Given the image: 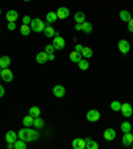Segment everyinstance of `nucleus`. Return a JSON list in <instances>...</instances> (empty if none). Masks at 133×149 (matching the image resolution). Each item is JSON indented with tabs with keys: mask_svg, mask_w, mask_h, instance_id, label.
Listing matches in <instances>:
<instances>
[{
	"mask_svg": "<svg viewBox=\"0 0 133 149\" xmlns=\"http://www.w3.org/2000/svg\"><path fill=\"white\" fill-rule=\"evenodd\" d=\"M7 148H8V149H13V148H15V146H13V143H8V144H7Z\"/></svg>",
	"mask_w": 133,
	"mask_h": 149,
	"instance_id": "41",
	"label": "nucleus"
},
{
	"mask_svg": "<svg viewBox=\"0 0 133 149\" xmlns=\"http://www.w3.org/2000/svg\"><path fill=\"white\" fill-rule=\"evenodd\" d=\"M121 130L124 132V133H128V132H130L132 130V125H130V123H128V121H124L123 124H121Z\"/></svg>",
	"mask_w": 133,
	"mask_h": 149,
	"instance_id": "30",
	"label": "nucleus"
},
{
	"mask_svg": "<svg viewBox=\"0 0 133 149\" xmlns=\"http://www.w3.org/2000/svg\"><path fill=\"white\" fill-rule=\"evenodd\" d=\"M83 48H84V47L83 45H81V44H76V47H75V51H77V52H80L81 53V51H83Z\"/></svg>",
	"mask_w": 133,
	"mask_h": 149,
	"instance_id": "37",
	"label": "nucleus"
},
{
	"mask_svg": "<svg viewBox=\"0 0 133 149\" xmlns=\"http://www.w3.org/2000/svg\"><path fill=\"white\" fill-rule=\"evenodd\" d=\"M128 29H129V32H133V17L128 22Z\"/></svg>",
	"mask_w": 133,
	"mask_h": 149,
	"instance_id": "36",
	"label": "nucleus"
},
{
	"mask_svg": "<svg viewBox=\"0 0 133 149\" xmlns=\"http://www.w3.org/2000/svg\"><path fill=\"white\" fill-rule=\"evenodd\" d=\"M56 20H57V15H56V12H48L47 13V23L48 24H52V23H55Z\"/></svg>",
	"mask_w": 133,
	"mask_h": 149,
	"instance_id": "23",
	"label": "nucleus"
},
{
	"mask_svg": "<svg viewBox=\"0 0 133 149\" xmlns=\"http://www.w3.org/2000/svg\"><path fill=\"white\" fill-rule=\"evenodd\" d=\"M29 115H31L32 117L40 116V108H39V107H31V108H29Z\"/></svg>",
	"mask_w": 133,
	"mask_h": 149,
	"instance_id": "31",
	"label": "nucleus"
},
{
	"mask_svg": "<svg viewBox=\"0 0 133 149\" xmlns=\"http://www.w3.org/2000/svg\"><path fill=\"white\" fill-rule=\"evenodd\" d=\"M56 15H57V19L64 20V19H67L69 16V9L67 8V7H60V8L56 11Z\"/></svg>",
	"mask_w": 133,
	"mask_h": 149,
	"instance_id": "10",
	"label": "nucleus"
},
{
	"mask_svg": "<svg viewBox=\"0 0 133 149\" xmlns=\"http://www.w3.org/2000/svg\"><path fill=\"white\" fill-rule=\"evenodd\" d=\"M100 117H101V115H100V112L96 111V109H91L87 113V120L89 123H96V121L100 120Z\"/></svg>",
	"mask_w": 133,
	"mask_h": 149,
	"instance_id": "5",
	"label": "nucleus"
},
{
	"mask_svg": "<svg viewBox=\"0 0 133 149\" xmlns=\"http://www.w3.org/2000/svg\"><path fill=\"white\" fill-rule=\"evenodd\" d=\"M1 69H3V68H1V67H0V72H1Z\"/></svg>",
	"mask_w": 133,
	"mask_h": 149,
	"instance_id": "44",
	"label": "nucleus"
},
{
	"mask_svg": "<svg viewBox=\"0 0 133 149\" xmlns=\"http://www.w3.org/2000/svg\"><path fill=\"white\" fill-rule=\"evenodd\" d=\"M13 146H15V149H25L27 148V143L22 139H17L15 143H13Z\"/></svg>",
	"mask_w": 133,
	"mask_h": 149,
	"instance_id": "22",
	"label": "nucleus"
},
{
	"mask_svg": "<svg viewBox=\"0 0 133 149\" xmlns=\"http://www.w3.org/2000/svg\"><path fill=\"white\" fill-rule=\"evenodd\" d=\"M123 145L125 146H132L133 145V133L132 132H128V133H124L123 136Z\"/></svg>",
	"mask_w": 133,
	"mask_h": 149,
	"instance_id": "9",
	"label": "nucleus"
},
{
	"mask_svg": "<svg viewBox=\"0 0 133 149\" xmlns=\"http://www.w3.org/2000/svg\"><path fill=\"white\" fill-rule=\"evenodd\" d=\"M120 19L123 20V22H129L130 19H132V15H130L129 11H121L120 12Z\"/></svg>",
	"mask_w": 133,
	"mask_h": 149,
	"instance_id": "24",
	"label": "nucleus"
},
{
	"mask_svg": "<svg viewBox=\"0 0 133 149\" xmlns=\"http://www.w3.org/2000/svg\"><path fill=\"white\" fill-rule=\"evenodd\" d=\"M111 109L112 111H115V112H118L121 109V104H120V101H112L111 102Z\"/></svg>",
	"mask_w": 133,
	"mask_h": 149,
	"instance_id": "32",
	"label": "nucleus"
},
{
	"mask_svg": "<svg viewBox=\"0 0 133 149\" xmlns=\"http://www.w3.org/2000/svg\"><path fill=\"white\" fill-rule=\"evenodd\" d=\"M36 61L39 63V64H45V63L48 61V53H47L45 51H43V52H39L36 55Z\"/></svg>",
	"mask_w": 133,
	"mask_h": 149,
	"instance_id": "14",
	"label": "nucleus"
},
{
	"mask_svg": "<svg viewBox=\"0 0 133 149\" xmlns=\"http://www.w3.org/2000/svg\"><path fill=\"white\" fill-rule=\"evenodd\" d=\"M92 29H93V27H92V24H91L89 22L81 23V31H83L84 33H91V32H92Z\"/></svg>",
	"mask_w": 133,
	"mask_h": 149,
	"instance_id": "18",
	"label": "nucleus"
},
{
	"mask_svg": "<svg viewBox=\"0 0 133 149\" xmlns=\"http://www.w3.org/2000/svg\"><path fill=\"white\" fill-rule=\"evenodd\" d=\"M0 15H1V8H0Z\"/></svg>",
	"mask_w": 133,
	"mask_h": 149,
	"instance_id": "43",
	"label": "nucleus"
},
{
	"mask_svg": "<svg viewBox=\"0 0 133 149\" xmlns=\"http://www.w3.org/2000/svg\"><path fill=\"white\" fill-rule=\"evenodd\" d=\"M53 95H55L57 99H61L65 96V88L63 85H55L53 88Z\"/></svg>",
	"mask_w": 133,
	"mask_h": 149,
	"instance_id": "12",
	"label": "nucleus"
},
{
	"mask_svg": "<svg viewBox=\"0 0 133 149\" xmlns=\"http://www.w3.org/2000/svg\"><path fill=\"white\" fill-rule=\"evenodd\" d=\"M75 29L76 31H81V23H76L75 24Z\"/></svg>",
	"mask_w": 133,
	"mask_h": 149,
	"instance_id": "38",
	"label": "nucleus"
},
{
	"mask_svg": "<svg viewBox=\"0 0 133 149\" xmlns=\"http://www.w3.org/2000/svg\"><path fill=\"white\" fill-rule=\"evenodd\" d=\"M48 60H55V55L53 53H48Z\"/></svg>",
	"mask_w": 133,
	"mask_h": 149,
	"instance_id": "40",
	"label": "nucleus"
},
{
	"mask_svg": "<svg viewBox=\"0 0 133 149\" xmlns=\"http://www.w3.org/2000/svg\"><path fill=\"white\" fill-rule=\"evenodd\" d=\"M9 65H11V59L8 56H1L0 57V67L1 68H8Z\"/></svg>",
	"mask_w": 133,
	"mask_h": 149,
	"instance_id": "19",
	"label": "nucleus"
},
{
	"mask_svg": "<svg viewBox=\"0 0 133 149\" xmlns=\"http://www.w3.org/2000/svg\"><path fill=\"white\" fill-rule=\"evenodd\" d=\"M31 27H29V25L28 24H23L22 25V28H20V32H22V35L23 36H28V35L31 33Z\"/></svg>",
	"mask_w": 133,
	"mask_h": 149,
	"instance_id": "29",
	"label": "nucleus"
},
{
	"mask_svg": "<svg viewBox=\"0 0 133 149\" xmlns=\"http://www.w3.org/2000/svg\"><path fill=\"white\" fill-rule=\"evenodd\" d=\"M45 52L47 53H53L55 52V47H53L52 44H47L45 45Z\"/></svg>",
	"mask_w": 133,
	"mask_h": 149,
	"instance_id": "33",
	"label": "nucleus"
},
{
	"mask_svg": "<svg viewBox=\"0 0 133 149\" xmlns=\"http://www.w3.org/2000/svg\"><path fill=\"white\" fill-rule=\"evenodd\" d=\"M6 17H7V22H16L19 19V13H17V11H15V9H11V11L7 12Z\"/></svg>",
	"mask_w": 133,
	"mask_h": 149,
	"instance_id": "15",
	"label": "nucleus"
},
{
	"mask_svg": "<svg viewBox=\"0 0 133 149\" xmlns=\"http://www.w3.org/2000/svg\"><path fill=\"white\" fill-rule=\"evenodd\" d=\"M81 57H83V56H81V53L77 52V51H72V52L69 53V60H71V61H73V63H76V64H77V63L81 60Z\"/></svg>",
	"mask_w": 133,
	"mask_h": 149,
	"instance_id": "17",
	"label": "nucleus"
},
{
	"mask_svg": "<svg viewBox=\"0 0 133 149\" xmlns=\"http://www.w3.org/2000/svg\"><path fill=\"white\" fill-rule=\"evenodd\" d=\"M117 47H118V49H120V52L123 53V55H128L129 51H130V43L128 40H125V39H123V40L118 41Z\"/></svg>",
	"mask_w": 133,
	"mask_h": 149,
	"instance_id": "3",
	"label": "nucleus"
},
{
	"mask_svg": "<svg viewBox=\"0 0 133 149\" xmlns=\"http://www.w3.org/2000/svg\"><path fill=\"white\" fill-rule=\"evenodd\" d=\"M33 127L35 128H44V120L40 116H37V117L33 118Z\"/></svg>",
	"mask_w": 133,
	"mask_h": 149,
	"instance_id": "27",
	"label": "nucleus"
},
{
	"mask_svg": "<svg viewBox=\"0 0 133 149\" xmlns=\"http://www.w3.org/2000/svg\"><path fill=\"white\" fill-rule=\"evenodd\" d=\"M121 113H123V116L124 117H130L133 113V108L132 105H130L129 102H125V104H121Z\"/></svg>",
	"mask_w": 133,
	"mask_h": 149,
	"instance_id": "7",
	"label": "nucleus"
},
{
	"mask_svg": "<svg viewBox=\"0 0 133 149\" xmlns=\"http://www.w3.org/2000/svg\"><path fill=\"white\" fill-rule=\"evenodd\" d=\"M24 1H31V0H24Z\"/></svg>",
	"mask_w": 133,
	"mask_h": 149,
	"instance_id": "42",
	"label": "nucleus"
},
{
	"mask_svg": "<svg viewBox=\"0 0 133 149\" xmlns=\"http://www.w3.org/2000/svg\"><path fill=\"white\" fill-rule=\"evenodd\" d=\"M0 77L3 79V81H6V83H11L13 80V73L9 68H3L1 72H0Z\"/></svg>",
	"mask_w": 133,
	"mask_h": 149,
	"instance_id": "4",
	"label": "nucleus"
},
{
	"mask_svg": "<svg viewBox=\"0 0 133 149\" xmlns=\"http://www.w3.org/2000/svg\"><path fill=\"white\" fill-rule=\"evenodd\" d=\"M17 137L19 139H22V140H24L25 143H29V141H36V140H39L40 139V134H39L37 130L31 129L29 127H25V128H23V129L19 130Z\"/></svg>",
	"mask_w": 133,
	"mask_h": 149,
	"instance_id": "1",
	"label": "nucleus"
},
{
	"mask_svg": "<svg viewBox=\"0 0 133 149\" xmlns=\"http://www.w3.org/2000/svg\"><path fill=\"white\" fill-rule=\"evenodd\" d=\"M85 140H87V145H85L87 149H99V143H96L95 140L92 139H85Z\"/></svg>",
	"mask_w": 133,
	"mask_h": 149,
	"instance_id": "20",
	"label": "nucleus"
},
{
	"mask_svg": "<svg viewBox=\"0 0 133 149\" xmlns=\"http://www.w3.org/2000/svg\"><path fill=\"white\" fill-rule=\"evenodd\" d=\"M4 93H6V91H4L3 85H0V97H3V96H4Z\"/></svg>",
	"mask_w": 133,
	"mask_h": 149,
	"instance_id": "39",
	"label": "nucleus"
},
{
	"mask_svg": "<svg viewBox=\"0 0 133 149\" xmlns=\"http://www.w3.org/2000/svg\"><path fill=\"white\" fill-rule=\"evenodd\" d=\"M15 28H16L15 22H8V29H9V31H13Z\"/></svg>",
	"mask_w": 133,
	"mask_h": 149,
	"instance_id": "35",
	"label": "nucleus"
},
{
	"mask_svg": "<svg viewBox=\"0 0 133 149\" xmlns=\"http://www.w3.org/2000/svg\"><path fill=\"white\" fill-rule=\"evenodd\" d=\"M81 56L85 57V59H89V57H92L93 56V51L89 47H84L83 51H81Z\"/></svg>",
	"mask_w": 133,
	"mask_h": 149,
	"instance_id": "21",
	"label": "nucleus"
},
{
	"mask_svg": "<svg viewBox=\"0 0 133 149\" xmlns=\"http://www.w3.org/2000/svg\"><path fill=\"white\" fill-rule=\"evenodd\" d=\"M33 118L31 115L25 116L24 118H23V124H24V127H33Z\"/></svg>",
	"mask_w": 133,
	"mask_h": 149,
	"instance_id": "25",
	"label": "nucleus"
},
{
	"mask_svg": "<svg viewBox=\"0 0 133 149\" xmlns=\"http://www.w3.org/2000/svg\"><path fill=\"white\" fill-rule=\"evenodd\" d=\"M44 35H45V37H55V36H59V32L57 31H55L51 25H47L45 28H44Z\"/></svg>",
	"mask_w": 133,
	"mask_h": 149,
	"instance_id": "13",
	"label": "nucleus"
},
{
	"mask_svg": "<svg viewBox=\"0 0 133 149\" xmlns=\"http://www.w3.org/2000/svg\"><path fill=\"white\" fill-rule=\"evenodd\" d=\"M75 22L76 23H84L85 22V13L84 12H76L75 13Z\"/></svg>",
	"mask_w": 133,
	"mask_h": 149,
	"instance_id": "28",
	"label": "nucleus"
},
{
	"mask_svg": "<svg viewBox=\"0 0 133 149\" xmlns=\"http://www.w3.org/2000/svg\"><path fill=\"white\" fill-rule=\"evenodd\" d=\"M104 139H105L107 141H113V140L116 139V130L113 129V128L105 129V132H104Z\"/></svg>",
	"mask_w": 133,
	"mask_h": 149,
	"instance_id": "11",
	"label": "nucleus"
},
{
	"mask_svg": "<svg viewBox=\"0 0 133 149\" xmlns=\"http://www.w3.org/2000/svg\"><path fill=\"white\" fill-rule=\"evenodd\" d=\"M52 45L55 47V49H57V51H60V49H64V47H65V40L63 39L61 36H55L53 37V43H52Z\"/></svg>",
	"mask_w": 133,
	"mask_h": 149,
	"instance_id": "6",
	"label": "nucleus"
},
{
	"mask_svg": "<svg viewBox=\"0 0 133 149\" xmlns=\"http://www.w3.org/2000/svg\"><path fill=\"white\" fill-rule=\"evenodd\" d=\"M77 65L81 71H87V69L89 68V63H88V60H85V59H81L80 61L77 63Z\"/></svg>",
	"mask_w": 133,
	"mask_h": 149,
	"instance_id": "26",
	"label": "nucleus"
},
{
	"mask_svg": "<svg viewBox=\"0 0 133 149\" xmlns=\"http://www.w3.org/2000/svg\"><path fill=\"white\" fill-rule=\"evenodd\" d=\"M17 133L16 132H13V130H8L6 133V141L7 143H15L16 140H17Z\"/></svg>",
	"mask_w": 133,
	"mask_h": 149,
	"instance_id": "16",
	"label": "nucleus"
},
{
	"mask_svg": "<svg viewBox=\"0 0 133 149\" xmlns=\"http://www.w3.org/2000/svg\"><path fill=\"white\" fill-rule=\"evenodd\" d=\"M85 145H87V140L85 139H75L72 141L73 149H85Z\"/></svg>",
	"mask_w": 133,
	"mask_h": 149,
	"instance_id": "8",
	"label": "nucleus"
},
{
	"mask_svg": "<svg viewBox=\"0 0 133 149\" xmlns=\"http://www.w3.org/2000/svg\"><path fill=\"white\" fill-rule=\"evenodd\" d=\"M44 28H45V24H44V22L41 19L36 17L31 20V29L33 32H43Z\"/></svg>",
	"mask_w": 133,
	"mask_h": 149,
	"instance_id": "2",
	"label": "nucleus"
},
{
	"mask_svg": "<svg viewBox=\"0 0 133 149\" xmlns=\"http://www.w3.org/2000/svg\"><path fill=\"white\" fill-rule=\"evenodd\" d=\"M31 20H32V19L29 17V16L25 15L24 17H23V24H31Z\"/></svg>",
	"mask_w": 133,
	"mask_h": 149,
	"instance_id": "34",
	"label": "nucleus"
}]
</instances>
